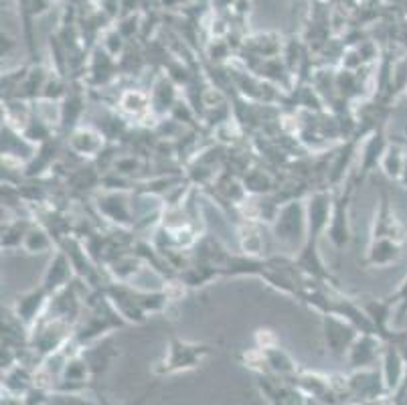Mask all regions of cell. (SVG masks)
<instances>
[{"label": "cell", "instance_id": "1", "mask_svg": "<svg viewBox=\"0 0 407 405\" xmlns=\"http://www.w3.org/2000/svg\"><path fill=\"white\" fill-rule=\"evenodd\" d=\"M272 231L276 239L286 247H292L296 253L300 251L308 239V221H306V203L302 201H288L278 209Z\"/></svg>", "mask_w": 407, "mask_h": 405}, {"label": "cell", "instance_id": "2", "mask_svg": "<svg viewBox=\"0 0 407 405\" xmlns=\"http://www.w3.org/2000/svg\"><path fill=\"white\" fill-rule=\"evenodd\" d=\"M353 185H347V187H340L335 193V205H333V215H331V223L326 230V237L337 249H345L351 244V197H353Z\"/></svg>", "mask_w": 407, "mask_h": 405}, {"label": "cell", "instance_id": "3", "mask_svg": "<svg viewBox=\"0 0 407 405\" xmlns=\"http://www.w3.org/2000/svg\"><path fill=\"white\" fill-rule=\"evenodd\" d=\"M320 322H322V335H324V343L328 351L338 357L349 352L354 338L361 335V331L353 322H349L347 318L338 317V314H331V312L320 314Z\"/></svg>", "mask_w": 407, "mask_h": 405}, {"label": "cell", "instance_id": "4", "mask_svg": "<svg viewBox=\"0 0 407 405\" xmlns=\"http://www.w3.org/2000/svg\"><path fill=\"white\" fill-rule=\"evenodd\" d=\"M335 205V193L320 189L308 197L306 201V221H308V239L319 241L322 235H326L331 215ZM306 239V241H308Z\"/></svg>", "mask_w": 407, "mask_h": 405}, {"label": "cell", "instance_id": "5", "mask_svg": "<svg viewBox=\"0 0 407 405\" xmlns=\"http://www.w3.org/2000/svg\"><path fill=\"white\" fill-rule=\"evenodd\" d=\"M49 302H51V294L39 284L36 288L18 296L15 306H13V314L22 322V326H35L36 322L43 318V314L47 312Z\"/></svg>", "mask_w": 407, "mask_h": 405}, {"label": "cell", "instance_id": "6", "mask_svg": "<svg viewBox=\"0 0 407 405\" xmlns=\"http://www.w3.org/2000/svg\"><path fill=\"white\" fill-rule=\"evenodd\" d=\"M371 237H383V239H393L403 244L406 241V230L401 225V221L397 219V215L391 207V201L387 193H381L379 199V207L375 209V219H373Z\"/></svg>", "mask_w": 407, "mask_h": 405}, {"label": "cell", "instance_id": "7", "mask_svg": "<svg viewBox=\"0 0 407 405\" xmlns=\"http://www.w3.org/2000/svg\"><path fill=\"white\" fill-rule=\"evenodd\" d=\"M73 276H75V267L71 264L67 251L65 249H55L53 258L49 260V265L43 274L41 286L53 296V294L61 292L63 288L69 286Z\"/></svg>", "mask_w": 407, "mask_h": 405}, {"label": "cell", "instance_id": "8", "mask_svg": "<svg viewBox=\"0 0 407 405\" xmlns=\"http://www.w3.org/2000/svg\"><path fill=\"white\" fill-rule=\"evenodd\" d=\"M294 262L308 278H312L316 284H335V278H333L331 270L324 265L322 258H320L319 241L308 239L300 251L296 253Z\"/></svg>", "mask_w": 407, "mask_h": 405}, {"label": "cell", "instance_id": "9", "mask_svg": "<svg viewBox=\"0 0 407 405\" xmlns=\"http://www.w3.org/2000/svg\"><path fill=\"white\" fill-rule=\"evenodd\" d=\"M95 205H98V211L102 213L106 219H109L112 223H116V225L128 227V225L134 223L128 197L122 191H106V193L98 194Z\"/></svg>", "mask_w": 407, "mask_h": 405}, {"label": "cell", "instance_id": "10", "mask_svg": "<svg viewBox=\"0 0 407 405\" xmlns=\"http://www.w3.org/2000/svg\"><path fill=\"white\" fill-rule=\"evenodd\" d=\"M207 352H209V347L205 345H189V343H180L177 338H173L168 345V359L164 361V371L195 367V363H199L201 357Z\"/></svg>", "mask_w": 407, "mask_h": 405}, {"label": "cell", "instance_id": "11", "mask_svg": "<svg viewBox=\"0 0 407 405\" xmlns=\"http://www.w3.org/2000/svg\"><path fill=\"white\" fill-rule=\"evenodd\" d=\"M69 148L79 157H98L104 148V134L93 128L77 126L69 134Z\"/></svg>", "mask_w": 407, "mask_h": 405}, {"label": "cell", "instance_id": "12", "mask_svg": "<svg viewBox=\"0 0 407 405\" xmlns=\"http://www.w3.org/2000/svg\"><path fill=\"white\" fill-rule=\"evenodd\" d=\"M401 258V244L393 239L377 237L369 241L367 247V264L371 267H387L391 264H397Z\"/></svg>", "mask_w": 407, "mask_h": 405}, {"label": "cell", "instance_id": "13", "mask_svg": "<svg viewBox=\"0 0 407 405\" xmlns=\"http://www.w3.org/2000/svg\"><path fill=\"white\" fill-rule=\"evenodd\" d=\"M381 340L375 333H361L354 338L353 347L349 349V361L353 367H365L379 354Z\"/></svg>", "mask_w": 407, "mask_h": 405}, {"label": "cell", "instance_id": "14", "mask_svg": "<svg viewBox=\"0 0 407 405\" xmlns=\"http://www.w3.org/2000/svg\"><path fill=\"white\" fill-rule=\"evenodd\" d=\"M387 142H385V134L381 130H375L369 140L365 142V148L361 152V171H359V178L369 175L377 164H381L383 154L387 150Z\"/></svg>", "mask_w": 407, "mask_h": 405}, {"label": "cell", "instance_id": "15", "mask_svg": "<svg viewBox=\"0 0 407 405\" xmlns=\"http://www.w3.org/2000/svg\"><path fill=\"white\" fill-rule=\"evenodd\" d=\"M55 247V239L51 231L47 230L43 223H31V227L25 235L22 241V249L31 255H39V253H47Z\"/></svg>", "mask_w": 407, "mask_h": 405}, {"label": "cell", "instance_id": "16", "mask_svg": "<svg viewBox=\"0 0 407 405\" xmlns=\"http://www.w3.org/2000/svg\"><path fill=\"white\" fill-rule=\"evenodd\" d=\"M367 317L371 318L373 326L377 331V335H385L387 333V322L391 318V308H393V300L391 298H381V300H371L367 304H363Z\"/></svg>", "mask_w": 407, "mask_h": 405}, {"label": "cell", "instance_id": "17", "mask_svg": "<svg viewBox=\"0 0 407 405\" xmlns=\"http://www.w3.org/2000/svg\"><path fill=\"white\" fill-rule=\"evenodd\" d=\"M175 106H177V89L173 88V84L168 79H160L152 89L150 107L159 114H164V112H173Z\"/></svg>", "mask_w": 407, "mask_h": 405}, {"label": "cell", "instance_id": "18", "mask_svg": "<svg viewBox=\"0 0 407 405\" xmlns=\"http://www.w3.org/2000/svg\"><path fill=\"white\" fill-rule=\"evenodd\" d=\"M33 221H27V219H15L11 221L8 225L2 227V247L6 249H15V247H22V241H25V235L31 227Z\"/></svg>", "mask_w": 407, "mask_h": 405}, {"label": "cell", "instance_id": "19", "mask_svg": "<svg viewBox=\"0 0 407 405\" xmlns=\"http://www.w3.org/2000/svg\"><path fill=\"white\" fill-rule=\"evenodd\" d=\"M120 106L126 114L140 116L146 109H150V95L144 91H138V89H128L120 98Z\"/></svg>", "mask_w": 407, "mask_h": 405}, {"label": "cell", "instance_id": "20", "mask_svg": "<svg viewBox=\"0 0 407 405\" xmlns=\"http://www.w3.org/2000/svg\"><path fill=\"white\" fill-rule=\"evenodd\" d=\"M112 267H109V272L114 274V278L118 280V282L126 284L138 270H140L142 262L138 258H134V255H118L114 262H112Z\"/></svg>", "mask_w": 407, "mask_h": 405}, {"label": "cell", "instance_id": "21", "mask_svg": "<svg viewBox=\"0 0 407 405\" xmlns=\"http://www.w3.org/2000/svg\"><path fill=\"white\" fill-rule=\"evenodd\" d=\"M381 168L385 171V175L391 176V178H399L403 168H406V159H403V152L397 144H389L385 154H383V160H381Z\"/></svg>", "mask_w": 407, "mask_h": 405}, {"label": "cell", "instance_id": "22", "mask_svg": "<svg viewBox=\"0 0 407 405\" xmlns=\"http://www.w3.org/2000/svg\"><path fill=\"white\" fill-rule=\"evenodd\" d=\"M239 239H241V249L249 258H260L264 251V237L253 225H243L239 230Z\"/></svg>", "mask_w": 407, "mask_h": 405}, {"label": "cell", "instance_id": "23", "mask_svg": "<svg viewBox=\"0 0 407 405\" xmlns=\"http://www.w3.org/2000/svg\"><path fill=\"white\" fill-rule=\"evenodd\" d=\"M243 185H246V191H251V193H267L274 189L272 176L264 171H258V168L248 171V175L243 178Z\"/></svg>", "mask_w": 407, "mask_h": 405}, {"label": "cell", "instance_id": "24", "mask_svg": "<svg viewBox=\"0 0 407 405\" xmlns=\"http://www.w3.org/2000/svg\"><path fill=\"white\" fill-rule=\"evenodd\" d=\"M55 405H91L75 395H55Z\"/></svg>", "mask_w": 407, "mask_h": 405}]
</instances>
